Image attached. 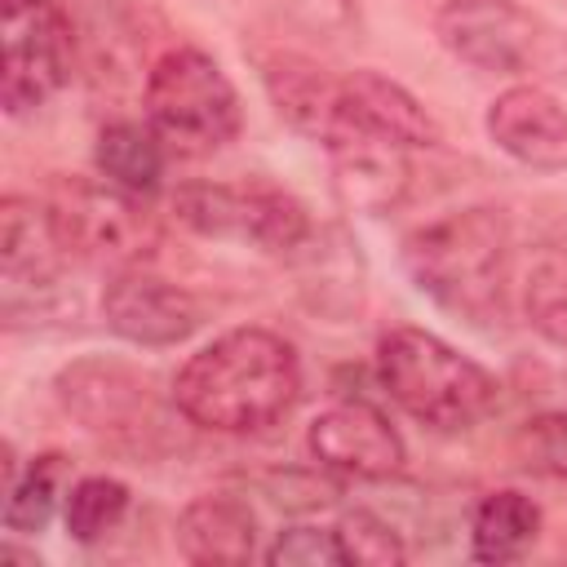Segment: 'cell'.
Segmentation results:
<instances>
[{"instance_id": "30bf717a", "label": "cell", "mask_w": 567, "mask_h": 567, "mask_svg": "<svg viewBox=\"0 0 567 567\" xmlns=\"http://www.w3.org/2000/svg\"><path fill=\"white\" fill-rule=\"evenodd\" d=\"M71 248L53 221L49 199L4 195L0 199V310L4 323L53 315L62 301Z\"/></svg>"}, {"instance_id": "6da1fadb", "label": "cell", "mask_w": 567, "mask_h": 567, "mask_svg": "<svg viewBox=\"0 0 567 567\" xmlns=\"http://www.w3.org/2000/svg\"><path fill=\"white\" fill-rule=\"evenodd\" d=\"M168 394L195 430L257 434L292 412L301 394V359L275 328L239 323L204 341L177 368Z\"/></svg>"}, {"instance_id": "8992f818", "label": "cell", "mask_w": 567, "mask_h": 567, "mask_svg": "<svg viewBox=\"0 0 567 567\" xmlns=\"http://www.w3.org/2000/svg\"><path fill=\"white\" fill-rule=\"evenodd\" d=\"M434 40L483 75L567 80V31L523 0H443Z\"/></svg>"}, {"instance_id": "8fae6325", "label": "cell", "mask_w": 567, "mask_h": 567, "mask_svg": "<svg viewBox=\"0 0 567 567\" xmlns=\"http://www.w3.org/2000/svg\"><path fill=\"white\" fill-rule=\"evenodd\" d=\"M306 452L319 470L350 478V483L394 478L408 461V443H403L399 425L372 399H359V394L328 403L306 425Z\"/></svg>"}, {"instance_id": "44dd1931", "label": "cell", "mask_w": 567, "mask_h": 567, "mask_svg": "<svg viewBox=\"0 0 567 567\" xmlns=\"http://www.w3.org/2000/svg\"><path fill=\"white\" fill-rule=\"evenodd\" d=\"M540 540V505L518 487L487 492L470 514V558L474 563H518Z\"/></svg>"}, {"instance_id": "cb8c5ba5", "label": "cell", "mask_w": 567, "mask_h": 567, "mask_svg": "<svg viewBox=\"0 0 567 567\" xmlns=\"http://www.w3.org/2000/svg\"><path fill=\"white\" fill-rule=\"evenodd\" d=\"M337 540L346 549V563H359V567H399V563H408L403 532L368 505H354L337 518Z\"/></svg>"}, {"instance_id": "7402d4cb", "label": "cell", "mask_w": 567, "mask_h": 567, "mask_svg": "<svg viewBox=\"0 0 567 567\" xmlns=\"http://www.w3.org/2000/svg\"><path fill=\"white\" fill-rule=\"evenodd\" d=\"M514 288H518V310L527 328H536L549 346L567 350V239L536 244Z\"/></svg>"}, {"instance_id": "ba28073f", "label": "cell", "mask_w": 567, "mask_h": 567, "mask_svg": "<svg viewBox=\"0 0 567 567\" xmlns=\"http://www.w3.org/2000/svg\"><path fill=\"white\" fill-rule=\"evenodd\" d=\"M44 199L53 208V221H58L71 257H80V261H97L111 270L146 266L164 239L159 217L151 213L146 195H133V190L106 182L102 173L53 177Z\"/></svg>"}, {"instance_id": "3957f363", "label": "cell", "mask_w": 567, "mask_h": 567, "mask_svg": "<svg viewBox=\"0 0 567 567\" xmlns=\"http://www.w3.org/2000/svg\"><path fill=\"white\" fill-rule=\"evenodd\" d=\"M372 377L403 416L434 434H465L501 403V381L478 359L412 323L377 337Z\"/></svg>"}, {"instance_id": "d4e9b609", "label": "cell", "mask_w": 567, "mask_h": 567, "mask_svg": "<svg viewBox=\"0 0 567 567\" xmlns=\"http://www.w3.org/2000/svg\"><path fill=\"white\" fill-rule=\"evenodd\" d=\"M270 567H346V549L337 540V527H319V523H292L284 527L266 554Z\"/></svg>"}, {"instance_id": "9c48e42d", "label": "cell", "mask_w": 567, "mask_h": 567, "mask_svg": "<svg viewBox=\"0 0 567 567\" xmlns=\"http://www.w3.org/2000/svg\"><path fill=\"white\" fill-rule=\"evenodd\" d=\"M75 71V27L58 0H0V106L31 115L66 89Z\"/></svg>"}, {"instance_id": "484cf974", "label": "cell", "mask_w": 567, "mask_h": 567, "mask_svg": "<svg viewBox=\"0 0 567 567\" xmlns=\"http://www.w3.org/2000/svg\"><path fill=\"white\" fill-rule=\"evenodd\" d=\"M518 461L545 478H567V408L536 412L518 425Z\"/></svg>"}, {"instance_id": "9a60e30c", "label": "cell", "mask_w": 567, "mask_h": 567, "mask_svg": "<svg viewBox=\"0 0 567 567\" xmlns=\"http://www.w3.org/2000/svg\"><path fill=\"white\" fill-rule=\"evenodd\" d=\"M341 102H346V120L350 133H372L385 137L403 151H434L443 146V128L439 120L425 111V102L399 84L394 75L377 71V66H359L341 75Z\"/></svg>"}, {"instance_id": "603a6c76", "label": "cell", "mask_w": 567, "mask_h": 567, "mask_svg": "<svg viewBox=\"0 0 567 567\" xmlns=\"http://www.w3.org/2000/svg\"><path fill=\"white\" fill-rule=\"evenodd\" d=\"M133 509V492L115 474H80L62 501V527L75 545H102Z\"/></svg>"}, {"instance_id": "7c38bea8", "label": "cell", "mask_w": 567, "mask_h": 567, "mask_svg": "<svg viewBox=\"0 0 567 567\" xmlns=\"http://www.w3.org/2000/svg\"><path fill=\"white\" fill-rule=\"evenodd\" d=\"M97 310H102L106 332H115L120 341H128L137 350L182 346L204 323V301L190 288L155 275L151 266L111 270Z\"/></svg>"}, {"instance_id": "4fadbf2b", "label": "cell", "mask_w": 567, "mask_h": 567, "mask_svg": "<svg viewBox=\"0 0 567 567\" xmlns=\"http://www.w3.org/2000/svg\"><path fill=\"white\" fill-rule=\"evenodd\" d=\"M257 80H261L275 115L292 133L315 142L319 151H332L354 137L350 120H346V102H341V75L319 66L310 53L266 49V53H257Z\"/></svg>"}, {"instance_id": "5bb4252c", "label": "cell", "mask_w": 567, "mask_h": 567, "mask_svg": "<svg viewBox=\"0 0 567 567\" xmlns=\"http://www.w3.org/2000/svg\"><path fill=\"white\" fill-rule=\"evenodd\" d=\"M483 133L532 173H567V106L536 80L505 84L483 111Z\"/></svg>"}, {"instance_id": "2e32d148", "label": "cell", "mask_w": 567, "mask_h": 567, "mask_svg": "<svg viewBox=\"0 0 567 567\" xmlns=\"http://www.w3.org/2000/svg\"><path fill=\"white\" fill-rule=\"evenodd\" d=\"M328 155V173H332V195L341 199L346 213L354 217H385L408 199L412 186V151L359 133Z\"/></svg>"}, {"instance_id": "4316f807", "label": "cell", "mask_w": 567, "mask_h": 567, "mask_svg": "<svg viewBox=\"0 0 567 567\" xmlns=\"http://www.w3.org/2000/svg\"><path fill=\"white\" fill-rule=\"evenodd\" d=\"M301 27L310 31H323V35H337L354 22V0H279Z\"/></svg>"}, {"instance_id": "ffe728a7", "label": "cell", "mask_w": 567, "mask_h": 567, "mask_svg": "<svg viewBox=\"0 0 567 567\" xmlns=\"http://www.w3.org/2000/svg\"><path fill=\"white\" fill-rule=\"evenodd\" d=\"M168 146L164 137L151 128V120H106L97 128L93 142V173H102L106 182L133 190V195H151L164 182L168 168Z\"/></svg>"}, {"instance_id": "7a4b0ae2", "label": "cell", "mask_w": 567, "mask_h": 567, "mask_svg": "<svg viewBox=\"0 0 567 567\" xmlns=\"http://www.w3.org/2000/svg\"><path fill=\"white\" fill-rule=\"evenodd\" d=\"M403 270L421 297L474 328H501L514 297V230L492 204L439 213L403 235Z\"/></svg>"}, {"instance_id": "d6986e66", "label": "cell", "mask_w": 567, "mask_h": 567, "mask_svg": "<svg viewBox=\"0 0 567 567\" xmlns=\"http://www.w3.org/2000/svg\"><path fill=\"white\" fill-rule=\"evenodd\" d=\"M71 487V461L62 452H40L22 470L13 447L4 452V509L0 523L9 536H40L53 518H62V501Z\"/></svg>"}, {"instance_id": "ac0fdd59", "label": "cell", "mask_w": 567, "mask_h": 567, "mask_svg": "<svg viewBox=\"0 0 567 567\" xmlns=\"http://www.w3.org/2000/svg\"><path fill=\"white\" fill-rule=\"evenodd\" d=\"M177 554L195 567H230L257 554V514L244 496L204 492L182 505L173 523Z\"/></svg>"}, {"instance_id": "5b68a950", "label": "cell", "mask_w": 567, "mask_h": 567, "mask_svg": "<svg viewBox=\"0 0 567 567\" xmlns=\"http://www.w3.org/2000/svg\"><path fill=\"white\" fill-rule=\"evenodd\" d=\"M142 111L173 155H213L244 128L235 80L199 44H173L146 66Z\"/></svg>"}, {"instance_id": "e0dca14e", "label": "cell", "mask_w": 567, "mask_h": 567, "mask_svg": "<svg viewBox=\"0 0 567 567\" xmlns=\"http://www.w3.org/2000/svg\"><path fill=\"white\" fill-rule=\"evenodd\" d=\"M297 266V288L306 306L332 323H346L363 310V252L346 226H315L310 239L288 257Z\"/></svg>"}, {"instance_id": "277c9868", "label": "cell", "mask_w": 567, "mask_h": 567, "mask_svg": "<svg viewBox=\"0 0 567 567\" xmlns=\"http://www.w3.org/2000/svg\"><path fill=\"white\" fill-rule=\"evenodd\" d=\"M53 399L84 434L133 461H155L173 452L177 421H186L173 394H159L151 372L115 354H80L62 363L53 372Z\"/></svg>"}, {"instance_id": "52a82bcc", "label": "cell", "mask_w": 567, "mask_h": 567, "mask_svg": "<svg viewBox=\"0 0 567 567\" xmlns=\"http://www.w3.org/2000/svg\"><path fill=\"white\" fill-rule=\"evenodd\" d=\"M168 208L177 226H186L190 235L217 244H244L266 257H292L315 230L306 204L266 177L182 182L168 195Z\"/></svg>"}]
</instances>
